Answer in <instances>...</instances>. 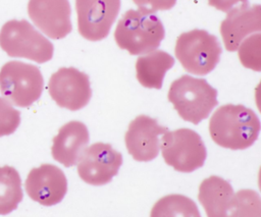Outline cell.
<instances>
[{"label":"cell","instance_id":"4fadbf2b","mask_svg":"<svg viewBox=\"0 0 261 217\" xmlns=\"http://www.w3.org/2000/svg\"><path fill=\"white\" fill-rule=\"evenodd\" d=\"M167 130L168 128L159 125L155 118L147 115L137 116L129 123L124 135L128 153L137 161H152L159 153V137Z\"/></svg>","mask_w":261,"mask_h":217},{"label":"cell","instance_id":"d6986e66","mask_svg":"<svg viewBox=\"0 0 261 217\" xmlns=\"http://www.w3.org/2000/svg\"><path fill=\"white\" fill-rule=\"evenodd\" d=\"M151 216L200 217V212L192 199L182 195H168L161 198L153 206Z\"/></svg>","mask_w":261,"mask_h":217},{"label":"cell","instance_id":"6da1fadb","mask_svg":"<svg viewBox=\"0 0 261 217\" xmlns=\"http://www.w3.org/2000/svg\"><path fill=\"white\" fill-rule=\"evenodd\" d=\"M209 132L215 144L230 150H245L258 139L260 120L244 105L220 106L209 120Z\"/></svg>","mask_w":261,"mask_h":217},{"label":"cell","instance_id":"8fae6325","mask_svg":"<svg viewBox=\"0 0 261 217\" xmlns=\"http://www.w3.org/2000/svg\"><path fill=\"white\" fill-rule=\"evenodd\" d=\"M28 13L34 24L51 39H63L72 30L68 0H29Z\"/></svg>","mask_w":261,"mask_h":217},{"label":"cell","instance_id":"ba28073f","mask_svg":"<svg viewBox=\"0 0 261 217\" xmlns=\"http://www.w3.org/2000/svg\"><path fill=\"white\" fill-rule=\"evenodd\" d=\"M51 98L59 107L76 111L84 108L92 97L88 74L74 67H61L48 83Z\"/></svg>","mask_w":261,"mask_h":217},{"label":"cell","instance_id":"7c38bea8","mask_svg":"<svg viewBox=\"0 0 261 217\" xmlns=\"http://www.w3.org/2000/svg\"><path fill=\"white\" fill-rule=\"evenodd\" d=\"M24 187L33 201L43 206H53L65 197L67 179L59 167L53 164H42L29 172Z\"/></svg>","mask_w":261,"mask_h":217},{"label":"cell","instance_id":"9a60e30c","mask_svg":"<svg viewBox=\"0 0 261 217\" xmlns=\"http://www.w3.org/2000/svg\"><path fill=\"white\" fill-rule=\"evenodd\" d=\"M89 140L90 135L86 124L71 120L62 125L53 138L52 157L65 167L73 166L86 149Z\"/></svg>","mask_w":261,"mask_h":217},{"label":"cell","instance_id":"44dd1931","mask_svg":"<svg viewBox=\"0 0 261 217\" xmlns=\"http://www.w3.org/2000/svg\"><path fill=\"white\" fill-rule=\"evenodd\" d=\"M260 39L261 35L258 33L247 38L239 45V57L242 64L256 71H260Z\"/></svg>","mask_w":261,"mask_h":217},{"label":"cell","instance_id":"e0dca14e","mask_svg":"<svg viewBox=\"0 0 261 217\" xmlns=\"http://www.w3.org/2000/svg\"><path fill=\"white\" fill-rule=\"evenodd\" d=\"M174 65V58L165 51L154 50L137 59L139 83L148 89H161L165 73Z\"/></svg>","mask_w":261,"mask_h":217},{"label":"cell","instance_id":"7a4b0ae2","mask_svg":"<svg viewBox=\"0 0 261 217\" xmlns=\"http://www.w3.org/2000/svg\"><path fill=\"white\" fill-rule=\"evenodd\" d=\"M165 37L159 17L140 9L127 10L118 20L114 40L120 49L132 55H141L156 50Z\"/></svg>","mask_w":261,"mask_h":217},{"label":"cell","instance_id":"5bb4252c","mask_svg":"<svg viewBox=\"0 0 261 217\" xmlns=\"http://www.w3.org/2000/svg\"><path fill=\"white\" fill-rule=\"evenodd\" d=\"M260 30V5H250L248 2L229 9L220 24L223 43L229 52L237 51L239 45L248 35L259 33Z\"/></svg>","mask_w":261,"mask_h":217},{"label":"cell","instance_id":"8992f818","mask_svg":"<svg viewBox=\"0 0 261 217\" xmlns=\"http://www.w3.org/2000/svg\"><path fill=\"white\" fill-rule=\"evenodd\" d=\"M43 88L44 78L36 65L13 60L0 69V92L15 106L32 105L41 97Z\"/></svg>","mask_w":261,"mask_h":217},{"label":"cell","instance_id":"ac0fdd59","mask_svg":"<svg viewBox=\"0 0 261 217\" xmlns=\"http://www.w3.org/2000/svg\"><path fill=\"white\" fill-rule=\"evenodd\" d=\"M23 198L18 171L8 165L0 166V215L15 210Z\"/></svg>","mask_w":261,"mask_h":217},{"label":"cell","instance_id":"30bf717a","mask_svg":"<svg viewBox=\"0 0 261 217\" xmlns=\"http://www.w3.org/2000/svg\"><path fill=\"white\" fill-rule=\"evenodd\" d=\"M77 29L89 41L105 39L120 10V0H75Z\"/></svg>","mask_w":261,"mask_h":217},{"label":"cell","instance_id":"603a6c76","mask_svg":"<svg viewBox=\"0 0 261 217\" xmlns=\"http://www.w3.org/2000/svg\"><path fill=\"white\" fill-rule=\"evenodd\" d=\"M177 0H133L140 10L154 13L159 10L171 9Z\"/></svg>","mask_w":261,"mask_h":217},{"label":"cell","instance_id":"9c48e42d","mask_svg":"<svg viewBox=\"0 0 261 217\" xmlns=\"http://www.w3.org/2000/svg\"><path fill=\"white\" fill-rule=\"evenodd\" d=\"M76 163L82 180L92 185H104L118 173L122 155L110 144L99 142L85 149Z\"/></svg>","mask_w":261,"mask_h":217},{"label":"cell","instance_id":"52a82bcc","mask_svg":"<svg viewBox=\"0 0 261 217\" xmlns=\"http://www.w3.org/2000/svg\"><path fill=\"white\" fill-rule=\"evenodd\" d=\"M161 153L165 163L179 172H193L202 167L207 157L204 142L190 128L165 131L161 135Z\"/></svg>","mask_w":261,"mask_h":217},{"label":"cell","instance_id":"7402d4cb","mask_svg":"<svg viewBox=\"0 0 261 217\" xmlns=\"http://www.w3.org/2000/svg\"><path fill=\"white\" fill-rule=\"evenodd\" d=\"M20 123V112L0 97V137L13 133Z\"/></svg>","mask_w":261,"mask_h":217},{"label":"cell","instance_id":"277c9868","mask_svg":"<svg viewBox=\"0 0 261 217\" xmlns=\"http://www.w3.org/2000/svg\"><path fill=\"white\" fill-rule=\"evenodd\" d=\"M0 47L10 57L44 63L52 59L53 44L28 20L11 19L0 30Z\"/></svg>","mask_w":261,"mask_h":217},{"label":"cell","instance_id":"ffe728a7","mask_svg":"<svg viewBox=\"0 0 261 217\" xmlns=\"http://www.w3.org/2000/svg\"><path fill=\"white\" fill-rule=\"evenodd\" d=\"M260 214L259 195L252 189H241L234 194L229 216H250Z\"/></svg>","mask_w":261,"mask_h":217},{"label":"cell","instance_id":"cb8c5ba5","mask_svg":"<svg viewBox=\"0 0 261 217\" xmlns=\"http://www.w3.org/2000/svg\"><path fill=\"white\" fill-rule=\"evenodd\" d=\"M248 0H208L209 5L215 7L216 9L227 12L229 9H231L237 3L243 2L246 3Z\"/></svg>","mask_w":261,"mask_h":217},{"label":"cell","instance_id":"5b68a950","mask_svg":"<svg viewBox=\"0 0 261 217\" xmlns=\"http://www.w3.org/2000/svg\"><path fill=\"white\" fill-rule=\"evenodd\" d=\"M221 46L214 35L205 30H192L178 36L174 53L181 66L190 73L205 75L220 60Z\"/></svg>","mask_w":261,"mask_h":217},{"label":"cell","instance_id":"2e32d148","mask_svg":"<svg viewBox=\"0 0 261 217\" xmlns=\"http://www.w3.org/2000/svg\"><path fill=\"white\" fill-rule=\"evenodd\" d=\"M198 199L208 217L229 216L234 193L227 180L212 175L201 182Z\"/></svg>","mask_w":261,"mask_h":217},{"label":"cell","instance_id":"3957f363","mask_svg":"<svg viewBox=\"0 0 261 217\" xmlns=\"http://www.w3.org/2000/svg\"><path fill=\"white\" fill-rule=\"evenodd\" d=\"M168 100L186 121L198 124L217 106V90L204 78L184 74L169 87Z\"/></svg>","mask_w":261,"mask_h":217}]
</instances>
